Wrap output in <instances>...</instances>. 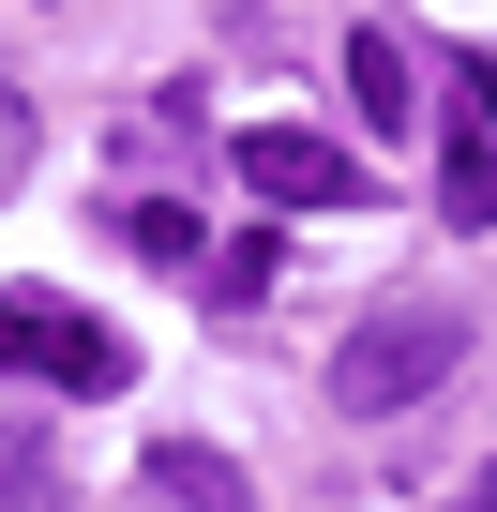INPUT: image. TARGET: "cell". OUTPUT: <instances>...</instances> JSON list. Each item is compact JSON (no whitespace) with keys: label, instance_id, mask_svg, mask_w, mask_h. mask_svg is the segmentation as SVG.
I'll return each instance as SVG.
<instances>
[{"label":"cell","instance_id":"obj_8","mask_svg":"<svg viewBox=\"0 0 497 512\" xmlns=\"http://www.w3.org/2000/svg\"><path fill=\"white\" fill-rule=\"evenodd\" d=\"M121 241H136V256H166V272H181V256H196V211H181V196H136V211H121Z\"/></svg>","mask_w":497,"mask_h":512},{"label":"cell","instance_id":"obj_9","mask_svg":"<svg viewBox=\"0 0 497 512\" xmlns=\"http://www.w3.org/2000/svg\"><path fill=\"white\" fill-rule=\"evenodd\" d=\"M31 151H46V121H31V91H16V76H0V196L31 181Z\"/></svg>","mask_w":497,"mask_h":512},{"label":"cell","instance_id":"obj_6","mask_svg":"<svg viewBox=\"0 0 497 512\" xmlns=\"http://www.w3.org/2000/svg\"><path fill=\"white\" fill-rule=\"evenodd\" d=\"M347 91H362V121H407V106H422V76H407L392 31H347Z\"/></svg>","mask_w":497,"mask_h":512},{"label":"cell","instance_id":"obj_2","mask_svg":"<svg viewBox=\"0 0 497 512\" xmlns=\"http://www.w3.org/2000/svg\"><path fill=\"white\" fill-rule=\"evenodd\" d=\"M0 377H46V392L106 407V392H136V347H121L106 317L46 302V287H0Z\"/></svg>","mask_w":497,"mask_h":512},{"label":"cell","instance_id":"obj_1","mask_svg":"<svg viewBox=\"0 0 497 512\" xmlns=\"http://www.w3.org/2000/svg\"><path fill=\"white\" fill-rule=\"evenodd\" d=\"M452 362H467V317L422 302V287H377L347 317V347H332V422H392V407L452 392Z\"/></svg>","mask_w":497,"mask_h":512},{"label":"cell","instance_id":"obj_7","mask_svg":"<svg viewBox=\"0 0 497 512\" xmlns=\"http://www.w3.org/2000/svg\"><path fill=\"white\" fill-rule=\"evenodd\" d=\"M437 211L452 226H497V136H437Z\"/></svg>","mask_w":497,"mask_h":512},{"label":"cell","instance_id":"obj_10","mask_svg":"<svg viewBox=\"0 0 497 512\" xmlns=\"http://www.w3.org/2000/svg\"><path fill=\"white\" fill-rule=\"evenodd\" d=\"M452 106H467L482 136H497V61H482V46H452Z\"/></svg>","mask_w":497,"mask_h":512},{"label":"cell","instance_id":"obj_5","mask_svg":"<svg viewBox=\"0 0 497 512\" xmlns=\"http://www.w3.org/2000/svg\"><path fill=\"white\" fill-rule=\"evenodd\" d=\"M0 512H61V437L46 422H0Z\"/></svg>","mask_w":497,"mask_h":512},{"label":"cell","instance_id":"obj_3","mask_svg":"<svg viewBox=\"0 0 497 512\" xmlns=\"http://www.w3.org/2000/svg\"><path fill=\"white\" fill-rule=\"evenodd\" d=\"M226 166L257 181L272 211H347V196H362V151H332L317 121H241V136H226Z\"/></svg>","mask_w":497,"mask_h":512},{"label":"cell","instance_id":"obj_4","mask_svg":"<svg viewBox=\"0 0 497 512\" xmlns=\"http://www.w3.org/2000/svg\"><path fill=\"white\" fill-rule=\"evenodd\" d=\"M151 497H166V512H257V482H241L226 452H196V437L151 452Z\"/></svg>","mask_w":497,"mask_h":512}]
</instances>
